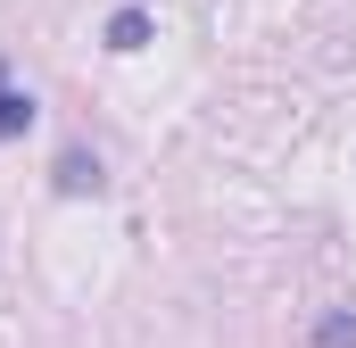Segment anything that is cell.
Here are the masks:
<instances>
[{"instance_id": "cell-3", "label": "cell", "mask_w": 356, "mask_h": 348, "mask_svg": "<svg viewBox=\"0 0 356 348\" xmlns=\"http://www.w3.org/2000/svg\"><path fill=\"white\" fill-rule=\"evenodd\" d=\"M315 348H356V307H332L315 324Z\"/></svg>"}, {"instance_id": "cell-2", "label": "cell", "mask_w": 356, "mask_h": 348, "mask_svg": "<svg viewBox=\"0 0 356 348\" xmlns=\"http://www.w3.org/2000/svg\"><path fill=\"white\" fill-rule=\"evenodd\" d=\"M58 191H67V199H83V191H99V158H83V150H67V158H58Z\"/></svg>"}, {"instance_id": "cell-4", "label": "cell", "mask_w": 356, "mask_h": 348, "mask_svg": "<svg viewBox=\"0 0 356 348\" xmlns=\"http://www.w3.org/2000/svg\"><path fill=\"white\" fill-rule=\"evenodd\" d=\"M25 125H33V100H25V91H0V141L25 133Z\"/></svg>"}, {"instance_id": "cell-1", "label": "cell", "mask_w": 356, "mask_h": 348, "mask_svg": "<svg viewBox=\"0 0 356 348\" xmlns=\"http://www.w3.org/2000/svg\"><path fill=\"white\" fill-rule=\"evenodd\" d=\"M141 42H149V17H141V8H116V17H108V50H116V58H133Z\"/></svg>"}]
</instances>
